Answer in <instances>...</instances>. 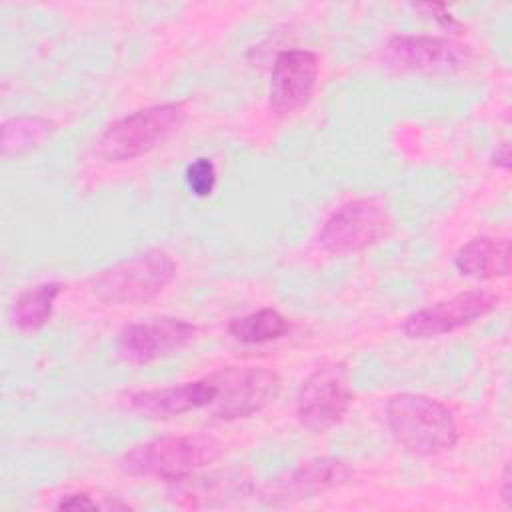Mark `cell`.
Segmentation results:
<instances>
[{
    "mask_svg": "<svg viewBox=\"0 0 512 512\" xmlns=\"http://www.w3.org/2000/svg\"><path fill=\"white\" fill-rule=\"evenodd\" d=\"M234 340L242 344H264L278 340L290 332V322L286 316L272 308H262L240 318H234L228 326Z\"/></svg>",
    "mask_w": 512,
    "mask_h": 512,
    "instance_id": "16",
    "label": "cell"
},
{
    "mask_svg": "<svg viewBox=\"0 0 512 512\" xmlns=\"http://www.w3.org/2000/svg\"><path fill=\"white\" fill-rule=\"evenodd\" d=\"M58 282H42L24 290L12 304L10 320L20 332H38L52 316L54 302L60 294Z\"/></svg>",
    "mask_w": 512,
    "mask_h": 512,
    "instance_id": "15",
    "label": "cell"
},
{
    "mask_svg": "<svg viewBox=\"0 0 512 512\" xmlns=\"http://www.w3.org/2000/svg\"><path fill=\"white\" fill-rule=\"evenodd\" d=\"M216 396L206 408L214 418L236 420L264 410L280 394L282 380L262 366H226L208 376Z\"/></svg>",
    "mask_w": 512,
    "mask_h": 512,
    "instance_id": "6",
    "label": "cell"
},
{
    "mask_svg": "<svg viewBox=\"0 0 512 512\" xmlns=\"http://www.w3.org/2000/svg\"><path fill=\"white\" fill-rule=\"evenodd\" d=\"M352 398L354 390L348 366L344 362H324L302 382L298 390V422L312 432H324L344 418Z\"/></svg>",
    "mask_w": 512,
    "mask_h": 512,
    "instance_id": "7",
    "label": "cell"
},
{
    "mask_svg": "<svg viewBox=\"0 0 512 512\" xmlns=\"http://www.w3.org/2000/svg\"><path fill=\"white\" fill-rule=\"evenodd\" d=\"M176 276V262L164 250H144L96 276L94 294L108 304H146Z\"/></svg>",
    "mask_w": 512,
    "mask_h": 512,
    "instance_id": "4",
    "label": "cell"
},
{
    "mask_svg": "<svg viewBox=\"0 0 512 512\" xmlns=\"http://www.w3.org/2000/svg\"><path fill=\"white\" fill-rule=\"evenodd\" d=\"M454 264L460 274L472 278H504L510 274V240L480 236L466 242Z\"/></svg>",
    "mask_w": 512,
    "mask_h": 512,
    "instance_id": "14",
    "label": "cell"
},
{
    "mask_svg": "<svg viewBox=\"0 0 512 512\" xmlns=\"http://www.w3.org/2000/svg\"><path fill=\"white\" fill-rule=\"evenodd\" d=\"M494 164L500 166V168H504V170H508V166H510V154H508V144H506V142H502V144L496 148V152H494Z\"/></svg>",
    "mask_w": 512,
    "mask_h": 512,
    "instance_id": "21",
    "label": "cell"
},
{
    "mask_svg": "<svg viewBox=\"0 0 512 512\" xmlns=\"http://www.w3.org/2000/svg\"><path fill=\"white\" fill-rule=\"evenodd\" d=\"M496 304L498 294L490 290H468L412 312L404 320L402 330L408 338L414 340L436 338L480 320L492 312Z\"/></svg>",
    "mask_w": 512,
    "mask_h": 512,
    "instance_id": "8",
    "label": "cell"
},
{
    "mask_svg": "<svg viewBox=\"0 0 512 512\" xmlns=\"http://www.w3.org/2000/svg\"><path fill=\"white\" fill-rule=\"evenodd\" d=\"M220 454V442L204 434L162 436L126 450L120 458V468L130 476L160 478L176 484L218 460Z\"/></svg>",
    "mask_w": 512,
    "mask_h": 512,
    "instance_id": "2",
    "label": "cell"
},
{
    "mask_svg": "<svg viewBox=\"0 0 512 512\" xmlns=\"http://www.w3.org/2000/svg\"><path fill=\"white\" fill-rule=\"evenodd\" d=\"M196 336V326L182 318H156L130 324L116 338L118 354L130 364H148L186 348Z\"/></svg>",
    "mask_w": 512,
    "mask_h": 512,
    "instance_id": "9",
    "label": "cell"
},
{
    "mask_svg": "<svg viewBox=\"0 0 512 512\" xmlns=\"http://www.w3.org/2000/svg\"><path fill=\"white\" fill-rule=\"evenodd\" d=\"M318 58L310 50H284L276 56L270 76V110L288 116L304 108L316 88Z\"/></svg>",
    "mask_w": 512,
    "mask_h": 512,
    "instance_id": "11",
    "label": "cell"
},
{
    "mask_svg": "<svg viewBox=\"0 0 512 512\" xmlns=\"http://www.w3.org/2000/svg\"><path fill=\"white\" fill-rule=\"evenodd\" d=\"M52 132V122L40 116H20L2 126V156H20L40 146Z\"/></svg>",
    "mask_w": 512,
    "mask_h": 512,
    "instance_id": "17",
    "label": "cell"
},
{
    "mask_svg": "<svg viewBox=\"0 0 512 512\" xmlns=\"http://www.w3.org/2000/svg\"><path fill=\"white\" fill-rule=\"evenodd\" d=\"M58 510H94L98 508V502H94L88 494H66L56 504Z\"/></svg>",
    "mask_w": 512,
    "mask_h": 512,
    "instance_id": "19",
    "label": "cell"
},
{
    "mask_svg": "<svg viewBox=\"0 0 512 512\" xmlns=\"http://www.w3.org/2000/svg\"><path fill=\"white\" fill-rule=\"evenodd\" d=\"M186 184L190 188V192L198 198H206L212 194L214 186H216V166L210 158L202 156L196 158L194 162H190L186 166Z\"/></svg>",
    "mask_w": 512,
    "mask_h": 512,
    "instance_id": "18",
    "label": "cell"
},
{
    "mask_svg": "<svg viewBox=\"0 0 512 512\" xmlns=\"http://www.w3.org/2000/svg\"><path fill=\"white\" fill-rule=\"evenodd\" d=\"M186 108L182 102L152 104L136 110L104 130L98 154L106 162H124L144 156L182 126Z\"/></svg>",
    "mask_w": 512,
    "mask_h": 512,
    "instance_id": "3",
    "label": "cell"
},
{
    "mask_svg": "<svg viewBox=\"0 0 512 512\" xmlns=\"http://www.w3.org/2000/svg\"><path fill=\"white\" fill-rule=\"evenodd\" d=\"M502 502L506 508L512 506V478H510V466H506L502 476Z\"/></svg>",
    "mask_w": 512,
    "mask_h": 512,
    "instance_id": "20",
    "label": "cell"
},
{
    "mask_svg": "<svg viewBox=\"0 0 512 512\" xmlns=\"http://www.w3.org/2000/svg\"><path fill=\"white\" fill-rule=\"evenodd\" d=\"M350 476L352 468L344 460L322 456L312 458L298 468L284 472L282 476H276L262 488L260 494L268 504H288L334 490L346 484Z\"/></svg>",
    "mask_w": 512,
    "mask_h": 512,
    "instance_id": "10",
    "label": "cell"
},
{
    "mask_svg": "<svg viewBox=\"0 0 512 512\" xmlns=\"http://www.w3.org/2000/svg\"><path fill=\"white\" fill-rule=\"evenodd\" d=\"M388 52L402 68L426 74H444L464 68L472 52L468 46L440 36H396Z\"/></svg>",
    "mask_w": 512,
    "mask_h": 512,
    "instance_id": "12",
    "label": "cell"
},
{
    "mask_svg": "<svg viewBox=\"0 0 512 512\" xmlns=\"http://www.w3.org/2000/svg\"><path fill=\"white\" fill-rule=\"evenodd\" d=\"M386 422L394 440L416 456H438L458 442L454 414L426 394H394L386 404Z\"/></svg>",
    "mask_w": 512,
    "mask_h": 512,
    "instance_id": "1",
    "label": "cell"
},
{
    "mask_svg": "<svg viewBox=\"0 0 512 512\" xmlns=\"http://www.w3.org/2000/svg\"><path fill=\"white\" fill-rule=\"evenodd\" d=\"M390 212L380 198H352L334 210L320 230V244L330 254L362 252L388 236Z\"/></svg>",
    "mask_w": 512,
    "mask_h": 512,
    "instance_id": "5",
    "label": "cell"
},
{
    "mask_svg": "<svg viewBox=\"0 0 512 512\" xmlns=\"http://www.w3.org/2000/svg\"><path fill=\"white\" fill-rule=\"evenodd\" d=\"M214 396L216 386L206 376L178 386L136 392L130 396V406L148 418H174L190 410L208 408Z\"/></svg>",
    "mask_w": 512,
    "mask_h": 512,
    "instance_id": "13",
    "label": "cell"
}]
</instances>
